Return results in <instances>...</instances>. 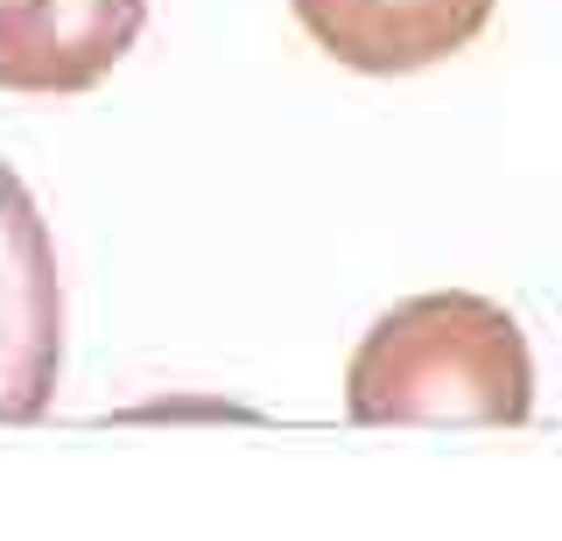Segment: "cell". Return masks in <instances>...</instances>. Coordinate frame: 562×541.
Masks as SVG:
<instances>
[{
  "label": "cell",
  "instance_id": "6da1fadb",
  "mask_svg": "<svg viewBox=\"0 0 562 541\" xmlns=\"http://www.w3.org/2000/svg\"><path fill=\"white\" fill-rule=\"evenodd\" d=\"M351 422H485L514 429L535 415V359L514 309L485 295H415L359 338L345 365Z\"/></svg>",
  "mask_w": 562,
  "mask_h": 541
},
{
  "label": "cell",
  "instance_id": "7a4b0ae2",
  "mask_svg": "<svg viewBox=\"0 0 562 541\" xmlns=\"http://www.w3.org/2000/svg\"><path fill=\"white\" fill-rule=\"evenodd\" d=\"M148 0H0V92H92L134 49Z\"/></svg>",
  "mask_w": 562,
  "mask_h": 541
},
{
  "label": "cell",
  "instance_id": "3957f363",
  "mask_svg": "<svg viewBox=\"0 0 562 541\" xmlns=\"http://www.w3.org/2000/svg\"><path fill=\"white\" fill-rule=\"evenodd\" d=\"M330 64L366 78H408L479 43L499 0H289Z\"/></svg>",
  "mask_w": 562,
  "mask_h": 541
},
{
  "label": "cell",
  "instance_id": "277c9868",
  "mask_svg": "<svg viewBox=\"0 0 562 541\" xmlns=\"http://www.w3.org/2000/svg\"><path fill=\"white\" fill-rule=\"evenodd\" d=\"M0 212H8V282L22 289V330H14L8 345V387H0V415L8 422H29L35 408H43V380L49 365H57V289H49V260H43V225L29 212V190L14 177H0Z\"/></svg>",
  "mask_w": 562,
  "mask_h": 541
}]
</instances>
